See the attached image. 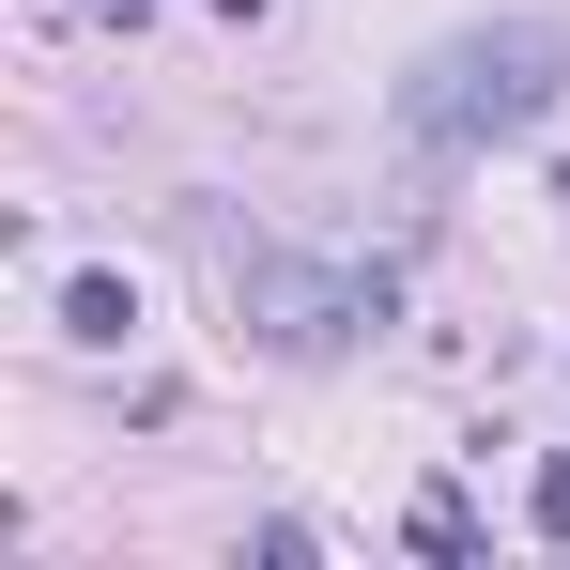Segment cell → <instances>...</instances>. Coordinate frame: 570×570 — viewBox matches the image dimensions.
I'll return each mask as SVG.
<instances>
[{
  "label": "cell",
  "mask_w": 570,
  "mask_h": 570,
  "mask_svg": "<svg viewBox=\"0 0 570 570\" xmlns=\"http://www.w3.org/2000/svg\"><path fill=\"white\" fill-rule=\"evenodd\" d=\"M556 94H570L556 31H463V47H432V62L401 78V139H416V155H493V139H524V124H556Z\"/></svg>",
  "instance_id": "6da1fadb"
},
{
  "label": "cell",
  "mask_w": 570,
  "mask_h": 570,
  "mask_svg": "<svg viewBox=\"0 0 570 570\" xmlns=\"http://www.w3.org/2000/svg\"><path fill=\"white\" fill-rule=\"evenodd\" d=\"M94 16H139V0H94Z\"/></svg>",
  "instance_id": "8992f818"
},
{
  "label": "cell",
  "mask_w": 570,
  "mask_h": 570,
  "mask_svg": "<svg viewBox=\"0 0 570 570\" xmlns=\"http://www.w3.org/2000/svg\"><path fill=\"white\" fill-rule=\"evenodd\" d=\"M200 247H216L232 308H247L278 355H340L355 324H385V308H401V278H385V263H278V247H247L232 216H200Z\"/></svg>",
  "instance_id": "7a4b0ae2"
},
{
  "label": "cell",
  "mask_w": 570,
  "mask_h": 570,
  "mask_svg": "<svg viewBox=\"0 0 570 570\" xmlns=\"http://www.w3.org/2000/svg\"><path fill=\"white\" fill-rule=\"evenodd\" d=\"M62 340L124 355V340H139V293H124V278H62Z\"/></svg>",
  "instance_id": "3957f363"
},
{
  "label": "cell",
  "mask_w": 570,
  "mask_h": 570,
  "mask_svg": "<svg viewBox=\"0 0 570 570\" xmlns=\"http://www.w3.org/2000/svg\"><path fill=\"white\" fill-rule=\"evenodd\" d=\"M401 540H416V556H478L493 524H478V493H448V478H432V493L401 509Z\"/></svg>",
  "instance_id": "277c9868"
},
{
  "label": "cell",
  "mask_w": 570,
  "mask_h": 570,
  "mask_svg": "<svg viewBox=\"0 0 570 570\" xmlns=\"http://www.w3.org/2000/svg\"><path fill=\"white\" fill-rule=\"evenodd\" d=\"M524 524H540V540H556V556H570V448H556V463H540V478H524Z\"/></svg>",
  "instance_id": "5b68a950"
}]
</instances>
